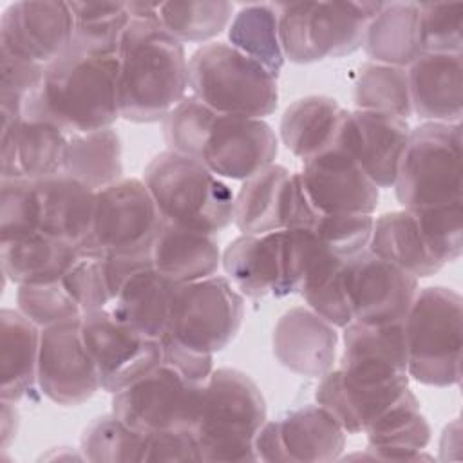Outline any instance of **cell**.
<instances>
[{
    "instance_id": "6da1fadb",
    "label": "cell",
    "mask_w": 463,
    "mask_h": 463,
    "mask_svg": "<svg viewBox=\"0 0 463 463\" xmlns=\"http://www.w3.org/2000/svg\"><path fill=\"white\" fill-rule=\"evenodd\" d=\"M130 20L118 52L119 118L152 123L186 96L188 60L184 47L159 20V4H127Z\"/></svg>"
},
{
    "instance_id": "7a4b0ae2",
    "label": "cell",
    "mask_w": 463,
    "mask_h": 463,
    "mask_svg": "<svg viewBox=\"0 0 463 463\" xmlns=\"http://www.w3.org/2000/svg\"><path fill=\"white\" fill-rule=\"evenodd\" d=\"M24 116L56 125L67 136L112 127L119 118L118 56H90L69 49L45 67Z\"/></svg>"
},
{
    "instance_id": "3957f363",
    "label": "cell",
    "mask_w": 463,
    "mask_h": 463,
    "mask_svg": "<svg viewBox=\"0 0 463 463\" xmlns=\"http://www.w3.org/2000/svg\"><path fill=\"white\" fill-rule=\"evenodd\" d=\"M163 221L217 233L233 221V192L201 159L172 150L157 154L143 172Z\"/></svg>"
},
{
    "instance_id": "277c9868",
    "label": "cell",
    "mask_w": 463,
    "mask_h": 463,
    "mask_svg": "<svg viewBox=\"0 0 463 463\" xmlns=\"http://www.w3.org/2000/svg\"><path fill=\"white\" fill-rule=\"evenodd\" d=\"M266 423V400L242 371L213 369L195 423L203 461H255V434Z\"/></svg>"
},
{
    "instance_id": "5b68a950",
    "label": "cell",
    "mask_w": 463,
    "mask_h": 463,
    "mask_svg": "<svg viewBox=\"0 0 463 463\" xmlns=\"http://www.w3.org/2000/svg\"><path fill=\"white\" fill-rule=\"evenodd\" d=\"M188 87L192 96L221 116L264 119L279 105L277 78L222 42L194 51L188 60Z\"/></svg>"
},
{
    "instance_id": "8992f818",
    "label": "cell",
    "mask_w": 463,
    "mask_h": 463,
    "mask_svg": "<svg viewBox=\"0 0 463 463\" xmlns=\"http://www.w3.org/2000/svg\"><path fill=\"white\" fill-rule=\"evenodd\" d=\"M461 297L445 286L418 289L403 318L409 378L450 387L461 378Z\"/></svg>"
},
{
    "instance_id": "52a82bcc",
    "label": "cell",
    "mask_w": 463,
    "mask_h": 463,
    "mask_svg": "<svg viewBox=\"0 0 463 463\" xmlns=\"http://www.w3.org/2000/svg\"><path fill=\"white\" fill-rule=\"evenodd\" d=\"M383 2H286L279 13V42L293 63L353 54L364 45L371 18Z\"/></svg>"
},
{
    "instance_id": "ba28073f",
    "label": "cell",
    "mask_w": 463,
    "mask_h": 463,
    "mask_svg": "<svg viewBox=\"0 0 463 463\" xmlns=\"http://www.w3.org/2000/svg\"><path fill=\"white\" fill-rule=\"evenodd\" d=\"M392 188L405 210L461 201V125L425 121L411 128Z\"/></svg>"
},
{
    "instance_id": "9c48e42d",
    "label": "cell",
    "mask_w": 463,
    "mask_h": 463,
    "mask_svg": "<svg viewBox=\"0 0 463 463\" xmlns=\"http://www.w3.org/2000/svg\"><path fill=\"white\" fill-rule=\"evenodd\" d=\"M204 385L194 383L166 364L112 394V412L141 434L194 430Z\"/></svg>"
},
{
    "instance_id": "30bf717a",
    "label": "cell",
    "mask_w": 463,
    "mask_h": 463,
    "mask_svg": "<svg viewBox=\"0 0 463 463\" xmlns=\"http://www.w3.org/2000/svg\"><path fill=\"white\" fill-rule=\"evenodd\" d=\"M161 222L163 217L143 179L121 177L96 192L90 239L80 251L150 253Z\"/></svg>"
},
{
    "instance_id": "8fae6325",
    "label": "cell",
    "mask_w": 463,
    "mask_h": 463,
    "mask_svg": "<svg viewBox=\"0 0 463 463\" xmlns=\"http://www.w3.org/2000/svg\"><path fill=\"white\" fill-rule=\"evenodd\" d=\"M242 317V295L230 279L212 275L177 286L166 335L213 354L237 336Z\"/></svg>"
},
{
    "instance_id": "7c38bea8",
    "label": "cell",
    "mask_w": 463,
    "mask_h": 463,
    "mask_svg": "<svg viewBox=\"0 0 463 463\" xmlns=\"http://www.w3.org/2000/svg\"><path fill=\"white\" fill-rule=\"evenodd\" d=\"M105 266L112 317L145 336L161 340L170 329L179 284L152 266L150 253L105 255Z\"/></svg>"
},
{
    "instance_id": "4fadbf2b",
    "label": "cell",
    "mask_w": 463,
    "mask_h": 463,
    "mask_svg": "<svg viewBox=\"0 0 463 463\" xmlns=\"http://www.w3.org/2000/svg\"><path fill=\"white\" fill-rule=\"evenodd\" d=\"M345 432L333 414L318 403L286 412L259 429L253 439L257 459L277 463H329L340 458Z\"/></svg>"
},
{
    "instance_id": "5bb4252c",
    "label": "cell",
    "mask_w": 463,
    "mask_h": 463,
    "mask_svg": "<svg viewBox=\"0 0 463 463\" xmlns=\"http://www.w3.org/2000/svg\"><path fill=\"white\" fill-rule=\"evenodd\" d=\"M81 336L101 389L114 394L161 364V342L121 324L109 309L81 317Z\"/></svg>"
},
{
    "instance_id": "9a60e30c",
    "label": "cell",
    "mask_w": 463,
    "mask_h": 463,
    "mask_svg": "<svg viewBox=\"0 0 463 463\" xmlns=\"http://www.w3.org/2000/svg\"><path fill=\"white\" fill-rule=\"evenodd\" d=\"M36 382L51 402L65 407L81 405L101 389L81 336V318L42 329Z\"/></svg>"
},
{
    "instance_id": "2e32d148",
    "label": "cell",
    "mask_w": 463,
    "mask_h": 463,
    "mask_svg": "<svg viewBox=\"0 0 463 463\" xmlns=\"http://www.w3.org/2000/svg\"><path fill=\"white\" fill-rule=\"evenodd\" d=\"M345 291L353 322H402L418 293V279L369 250L345 262Z\"/></svg>"
},
{
    "instance_id": "e0dca14e",
    "label": "cell",
    "mask_w": 463,
    "mask_h": 463,
    "mask_svg": "<svg viewBox=\"0 0 463 463\" xmlns=\"http://www.w3.org/2000/svg\"><path fill=\"white\" fill-rule=\"evenodd\" d=\"M338 369L364 387L409 385L403 320L382 326L347 324Z\"/></svg>"
},
{
    "instance_id": "ac0fdd59",
    "label": "cell",
    "mask_w": 463,
    "mask_h": 463,
    "mask_svg": "<svg viewBox=\"0 0 463 463\" xmlns=\"http://www.w3.org/2000/svg\"><path fill=\"white\" fill-rule=\"evenodd\" d=\"M69 2H14L0 18V51L49 65L71 49Z\"/></svg>"
},
{
    "instance_id": "d6986e66",
    "label": "cell",
    "mask_w": 463,
    "mask_h": 463,
    "mask_svg": "<svg viewBox=\"0 0 463 463\" xmlns=\"http://www.w3.org/2000/svg\"><path fill=\"white\" fill-rule=\"evenodd\" d=\"M411 127L407 119L371 110H345L336 143L378 188H391L405 150Z\"/></svg>"
},
{
    "instance_id": "ffe728a7",
    "label": "cell",
    "mask_w": 463,
    "mask_h": 463,
    "mask_svg": "<svg viewBox=\"0 0 463 463\" xmlns=\"http://www.w3.org/2000/svg\"><path fill=\"white\" fill-rule=\"evenodd\" d=\"M279 141L269 123L259 118L217 116L201 161L219 177L246 181L273 165Z\"/></svg>"
},
{
    "instance_id": "44dd1931",
    "label": "cell",
    "mask_w": 463,
    "mask_h": 463,
    "mask_svg": "<svg viewBox=\"0 0 463 463\" xmlns=\"http://www.w3.org/2000/svg\"><path fill=\"white\" fill-rule=\"evenodd\" d=\"M298 174L313 206L322 215H373L378 206L380 188L338 145L304 161V168Z\"/></svg>"
},
{
    "instance_id": "7402d4cb",
    "label": "cell",
    "mask_w": 463,
    "mask_h": 463,
    "mask_svg": "<svg viewBox=\"0 0 463 463\" xmlns=\"http://www.w3.org/2000/svg\"><path fill=\"white\" fill-rule=\"evenodd\" d=\"M336 344L335 326L304 306L284 311L271 335L273 354L279 364L307 378H320L333 369Z\"/></svg>"
},
{
    "instance_id": "603a6c76",
    "label": "cell",
    "mask_w": 463,
    "mask_h": 463,
    "mask_svg": "<svg viewBox=\"0 0 463 463\" xmlns=\"http://www.w3.org/2000/svg\"><path fill=\"white\" fill-rule=\"evenodd\" d=\"M69 136L42 119L2 114L0 177L43 179L63 172Z\"/></svg>"
},
{
    "instance_id": "cb8c5ba5",
    "label": "cell",
    "mask_w": 463,
    "mask_h": 463,
    "mask_svg": "<svg viewBox=\"0 0 463 463\" xmlns=\"http://www.w3.org/2000/svg\"><path fill=\"white\" fill-rule=\"evenodd\" d=\"M461 52H420L407 67L412 114L436 123H459L463 114Z\"/></svg>"
},
{
    "instance_id": "d4e9b609",
    "label": "cell",
    "mask_w": 463,
    "mask_h": 463,
    "mask_svg": "<svg viewBox=\"0 0 463 463\" xmlns=\"http://www.w3.org/2000/svg\"><path fill=\"white\" fill-rule=\"evenodd\" d=\"M221 260L230 282L242 297H288L282 230L262 235L242 233L226 246Z\"/></svg>"
},
{
    "instance_id": "484cf974",
    "label": "cell",
    "mask_w": 463,
    "mask_h": 463,
    "mask_svg": "<svg viewBox=\"0 0 463 463\" xmlns=\"http://www.w3.org/2000/svg\"><path fill=\"white\" fill-rule=\"evenodd\" d=\"M40 233L83 248L92 232L96 190L65 172L36 179Z\"/></svg>"
},
{
    "instance_id": "4316f807",
    "label": "cell",
    "mask_w": 463,
    "mask_h": 463,
    "mask_svg": "<svg viewBox=\"0 0 463 463\" xmlns=\"http://www.w3.org/2000/svg\"><path fill=\"white\" fill-rule=\"evenodd\" d=\"M152 266L175 284L212 277L221 262L215 233H206L163 221L152 248Z\"/></svg>"
},
{
    "instance_id": "83f0119b",
    "label": "cell",
    "mask_w": 463,
    "mask_h": 463,
    "mask_svg": "<svg viewBox=\"0 0 463 463\" xmlns=\"http://www.w3.org/2000/svg\"><path fill=\"white\" fill-rule=\"evenodd\" d=\"M367 436V458L383 461L430 459L423 450L430 441V425L420 411V400L407 389L380 418L364 432Z\"/></svg>"
},
{
    "instance_id": "f1b7e54d",
    "label": "cell",
    "mask_w": 463,
    "mask_h": 463,
    "mask_svg": "<svg viewBox=\"0 0 463 463\" xmlns=\"http://www.w3.org/2000/svg\"><path fill=\"white\" fill-rule=\"evenodd\" d=\"M402 387H364L351 382L342 369H331L315 389V400L327 409L345 434H364L405 391Z\"/></svg>"
},
{
    "instance_id": "f546056e",
    "label": "cell",
    "mask_w": 463,
    "mask_h": 463,
    "mask_svg": "<svg viewBox=\"0 0 463 463\" xmlns=\"http://www.w3.org/2000/svg\"><path fill=\"white\" fill-rule=\"evenodd\" d=\"M78 253V248L40 232L0 242L2 271L16 286L61 280Z\"/></svg>"
},
{
    "instance_id": "4dcf8cb0",
    "label": "cell",
    "mask_w": 463,
    "mask_h": 463,
    "mask_svg": "<svg viewBox=\"0 0 463 463\" xmlns=\"http://www.w3.org/2000/svg\"><path fill=\"white\" fill-rule=\"evenodd\" d=\"M345 109L327 96H306L293 101L282 114L280 137L302 163L336 143Z\"/></svg>"
},
{
    "instance_id": "1f68e13d",
    "label": "cell",
    "mask_w": 463,
    "mask_h": 463,
    "mask_svg": "<svg viewBox=\"0 0 463 463\" xmlns=\"http://www.w3.org/2000/svg\"><path fill=\"white\" fill-rule=\"evenodd\" d=\"M42 329L14 309L0 311V400H22L36 382Z\"/></svg>"
},
{
    "instance_id": "d6a6232c",
    "label": "cell",
    "mask_w": 463,
    "mask_h": 463,
    "mask_svg": "<svg viewBox=\"0 0 463 463\" xmlns=\"http://www.w3.org/2000/svg\"><path fill=\"white\" fill-rule=\"evenodd\" d=\"M364 49L376 63L409 67L421 52L418 2H383L367 25Z\"/></svg>"
},
{
    "instance_id": "836d02e7",
    "label": "cell",
    "mask_w": 463,
    "mask_h": 463,
    "mask_svg": "<svg viewBox=\"0 0 463 463\" xmlns=\"http://www.w3.org/2000/svg\"><path fill=\"white\" fill-rule=\"evenodd\" d=\"M367 250L416 279H427L443 268L430 255L412 212L405 208L374 219Z\"/></svg>"
},
{
    "instance_id": "e575fe53",
    "label": "cell",
    "mask_w": 463,
    "mask_h": 463,
    "mask_svg": "<svg viewBox=\"0 0 463 463\" xmlns=\"http://www.w3.org/2000/svg\"><path fill=\"white\" fill-rule=\"evenodd\" d=\"M289 170L269 165L248 177L233 199V222L246 235H262L282 230L284 194Z\"/></svg>"
},
{
    "instance_id": "d590c367",
    "label": "cell",
    "mask_w": 463,
    "mask_h": 463,
    "mask_svg": "<svg viewBox=\"0 0 463 463\" xmlns=\"http://www.w3.org/2000/svg\"><path fill=\"white\" fill-rule=\"evenodd\" d=\"M63 172L92 190H101L121 179V137L112 128L69 136Z\"/></svg>"
},
{
    "instance_id": "8d00e7d4",
    "label": "cell",
    "mask_w": 463,
    "mask_h": 463,
    "mask_svg": "<svg viewBox=\"0 0 463 463\" xmlns=\"http://www.w3.org/2000/svg\"><path fill=\"white\" fill-rule=\"evenodd\" d=\"M74 16L71 49L90 56H118L130 14L125 2H69Z\"/></svg>"
},
{
    "instance_id": "74e56055",
    "label": "cell",
    "mask_w": 463,
    "mask_h": 463,
    "mask_svg": "<svg viewBox=\"0 0 463 463\" xmlns=\"http://www.w3.org/2000/svg\"><path fill=\"white\" fill-rule=\"evenodd\" d=\"M230 45L260 63L275 78L282 71L284 52L279 42V13L275 4L242 7L228 27Z\"/></svg>"
},
{
    "instance_id": "f35d334b",
    "label": "cell",
    "mask_w": 463,
    "mask_h": 463,
    "mask_svg": "<svg viewBox=\"0 0 463 463\" xmlns=\"http://www.w3.org/2000/svg\"><path fill=\"white\" fill-rule=\"evenodd\" d=\"M345 262L320 248L300 288L307 306L335 327H345L353 322L345 291Z\"/></svg>"
},
{
    "instance_id": "ab89813d",
    "label": "cell",
    "mask_w": 463,
    "mask_h": 463,
    "mask_svg": "<svg viewBox=\"0 0 463 463\" xmlns=\"http://www.w3.org/2000/svg\"><path fill=\"white\" fill-rule=\"evenodd\" d=\"M358 110L392 114L403 119L412 116L407 69L376 61L364 63L354 81Z\"/></svg>"
},
{
    "instance_id": "60d3db41",
    "label": "cell",
    "mask_w": 463,
    "mask_h": 463,
    "mask_svg": "<svg viewBox=\"0 0 463 463\" xmlns=\"http://www.w3.org/2000/svg\"><path fill=\"white\" fill-rule=\"evenodd\" d=\"M80 450L83 459L92 463H145L146 434L134 430L112 412L87 425Z\"/></svg>"
},
{
    "instance_id": "b9f144b4",
    "label": "cell",
    "mask_w": 463,
    "mask_h": 463,
    "mask_svg": "<svg viewBox=\"0 0 463 463\" xmlns=\"http://www.w3.org/2000/svg\"><path fill=\"white\" fill-rule=\"evenodd\" d=\"M233 5L224 0L212 2H161L159 20L181 43L208 42L230 24Z\"/></svg>"
},
{
    "instance_id": "7bdbcfd3",
    "label": "cell",
    "mask_w": 463,
    "mask_h": 463,
    "mask_svg": "<svg viewBox=\"0 0 463 463\" xmlns=\"http://www.w3.org/2000/svg\"><path fill=\"white\" fill-rule=\"evenodd\" d=\"M219 114L195 96H184L163 119L168 150L201 159L210 128Z\"/></svg>"
},
{
    "instance_id": "ee69618b",
    "label": "cell",
    "mask_w": 463,
    "mask_h": 463,
    "mask_svg": "<svg viewBox=\"0 0 463 463\" xmlns=\"http://www.w3.org/2000/svg\"><path fill=\"white\" fill-rule=\"evenodd\" d=\"M412 212L418 228L425 239V244L430 255L445 266L447 262H454L463 253V212L461 201L409 210Z\"/></svg>"
},
{
    "instance_id": "f6af8a7d",
    "label": "cell",
    "mask_w": 463,
    "mask_h": 463,
    "mask_svg": "<svg viewBox=\"0 0 463 463\" xmlns=\"http://www.w3.org/2000/svg\"><path fill=\"white\" fill-rule=\"evenodd\" d=\"M40 232L36 183L25 177H0V242Z\"/></svg>"
},
{
    "instance_id": "bcb514c9",
    "label": "cell",
    "mask_w": 463,
    "mask_h": 463,
    "mask_svg": "<svg viewBox=\"0 0 463 463\" xmlns=\"http://www.w3.org/2000/svg\"><path fill=\"white\" fill-rule=\"evenodd\" d=\"M16 304L18 311L40 329L61 322L80 320L83 317L81 307L65 289L61 280L51 284L18 286Z\"/></svg>"
},
{
    "instance_id": "7dc6e473",
    "label": "cell",
    "mask_w": 463,
    "mask_h": 463,
    "mask_svg": "<svg viewBox=\"0 0 463 463\" xmlns=\"http://www.w3.org/2000/svg\"><path fill=\"white\" fill-rule=\"evenodd\" d=\"M373 224L374 219L367 213H329L320 215L311 230L326 251L351 260L367 250Z\"/></svg>"
},
{
    "instance_id": "c3c4849f",
    "label": "cell",
    "mask_w": 463,
    "mask_h": 463,
    "mask_svg": "<svg viewBox=\"0 0 463 463\" xmlns=\"http://www.w3.org/2000/svg\"><path fill=\"white\" fill-rule=\"evenodd\" d=\"M61 282L81 307L83 315L109 309L110 288L107 279L105 255L80 251L72 266L63 275Z\"/></svg>"
},
{
    "instance_id": "681fc988",
    "label": "cell",
    "mask_w": 463,
    "mask_h": 463,
    "mask_svg": "<svg viewBox=\"0 0 463 463\" xmlns=\"http://www.w3.org/2000/svg\"><path fill=\"white\" fill-rule=\"evenodd\" d=\"M418 9L421 52H461L463 4L423 2Z\"/></svg>"
},
{
    "instance_id": "f907efd6",
    "label": "cell",
    "mask_w": 463,
    "mask_h": 463,
    "mask_svg": "<svg viewBox=\"0 0 463 463\" xmlns=\"http://www.w3.org/2000/svg\"><path fill=\"white\" fill-rule=\"evenodd\" d=\"M45 65L0 51V112L24 116L27 98L40 87Z\"/></svg>"
},
{
    "instance_id": "816d5d0a",
    "label": "cell",
    "mask_w": 463,
    "mask_h": 463,
    "mask_svg": "<svg viewBox=\"0 0 463 463\" xmlns=\"http://www.w3.org/2000/svg\"><path fill=\"white\" fill-rule=\"evenodd\" d=\"M150 461H203L194 430H163L146 436L145 463Z\"/></svg>"
},
{
    "instance_id": "f5cc1de1",
    "label": "cell",
    "mask_w": 463,
    "mask_h": 463,
    "mask_svg": "<svg viewBox=\"0 0 463 463\" xmlns=\"http://www.w3.org/2000/svg\"><path fill=\"white\" fill-rule=\"evenodd\" d=\"M161 362L174 367L194 383L204 385L213 371V354L194 349L170 335L161 340Z\"/></svg>"
},
{
    "instance_id": "db71d44e",
    "label": "cell",
    "mask_w": 463,
    "mask_h": 463,
    "mask_svg": "<svg viewBox=\"0 0 463 463\" xmlns=\"http://www.w3.org/2000/svg\"><path fill=\"white\" fill-rule=\"evenodd\" d=\"M0 429H2V447L7 449L9 443L16 436L18 429V412L14 409V402L2 400V416H0Z\"/></svg>"
}]
</instances>
